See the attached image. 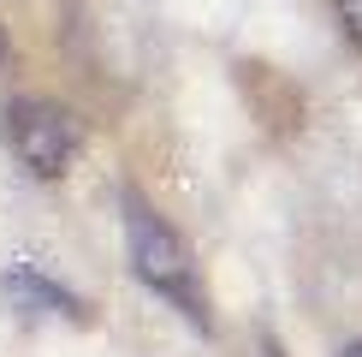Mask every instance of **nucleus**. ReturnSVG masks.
<instances>
[{"mask_svg":"<svg viewBox=\"0 0 362 357\" xmlns=\"http://www.w3.org/2000/svg\"><path fill=\"white\" fill-rule=\"evenodd\" d=\"M0 54H6V42H0Z\"/></svg>","mask_w":362,"mask_h":357,"instance_id":"5","label":"nucleus"},{"mask_svg":"<svg viewBox=\"0 0 362 357\" xmlns=\"http://www.w3.org/2000/svg\"><path fill=\"white\" fill-rule=\"evenodd\" d=\"M6 143L36 178H59L78 161V125L54 101H12L6 108Z\"/></svg>","mask_w":362,"mask_h":357,"instance_id":"2","label":"nucleus"},{"mask_svg":"<svg viewBox=\"0 0 362 357\" xmlns=\"http://www.w3.org/2000/svg\"><path fill=\"white\" fill-rule=\"evenodd\" d=\"M339 12H344V24H351V36L362 42V0H339Z\"/></svg>","mask_w":362,"mask_h":357,"instance_id":"4","label":"nucleus"},{"mask_svg":"<svg viewBox=\"0 0 362 357\" xmlns=\"http://www.w3.org/2000/svg\"><path fill=\"white\" fill-rule=\"evenodd\" d=\"M125 250H131V274L143 280L160 304H173L190 327L208 334V292L196 280V262H190V244L173 232L167 215H155L137 191H125Z\"/></svg>","mask_w":362,"mask_h":357,"instance_id":"1","label":"nucleus"},{"mask_svg":"<svg viewBox=\"0 0 362 357\" xmlns=\"http://www.w3.org/2000/svg\"><path fill=\"white\" fill-rule=\"evenodd\" d=\"M6 292L30 298V304H42V310H54V316H71V322L83 316V304H78V298H71V292H59L54 280H42L36 268H30V262H18V268L6 274Z\"/></svg>","mask_w":362,"mask_h":357,"instance_id":"3","label":"nucleus"}]
</instances>
